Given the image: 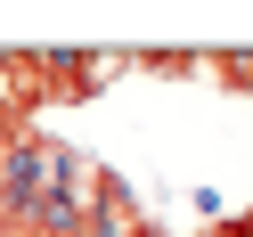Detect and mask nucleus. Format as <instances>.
<instances>
[{
	"label": "nucleus",
	"mask_w": 253,
	"mask_h": 237,
	"mask_svg": "<svg viewBox=\"0 0 253 237\" xmlns=\"http://www.w3.org/2000/svg\"><path fill=\"white\" fill-rule=\"evenodd\" d=\"M204 74L229 98H253V49H204Z\"/></svg>",
	"instance_id": "nucleus-4"
},
{
	"label": "nucleus",
	"mask_w": 253,
	"mask_h": 237,
	"mask_svg": "<svg viewBox=\"0 0 253 237\" xmlns=\"http://www.w3.org/2000/svg\"><path fill=\"white\" fill-rule=\"evenodd\" d=\"M115 82V49H33V98H41V123L74 115V106L106 98Z\"/></svg>",
	"instance_id": "nucleus-1"
},
{
	"label": "nucleus",
	"mask_w": 253,
	"mask_h": 237,
	"mask_svg": "<svg viewBox=\"0 0 253 237\" xmlns=\"http://www.w3.org/2000/svg\"><path fill=\"white\" fill-rule=\"evenodd\" d=\"M115 74H147V82H196L204 49H115Z\"/></svg>",
	"instance_id": "nucleus-3"
},
{
	"label": "nucleus",
	"mask_w": 253,
	"mask_h": 237,
	"mask_svg": "<svg viewBox=\"0 0 253 237\" xmlns=\"http://www.w3.org/2000/svg\"><path fill=\"white\" fill-rule=\"evenodd\" d=\"M82 213L98 221V229H131V221H147V196H139L106 155H90V172H82Z\"/></svg>",
	"instance_id": "nucleus-2"
}]
</instances>
